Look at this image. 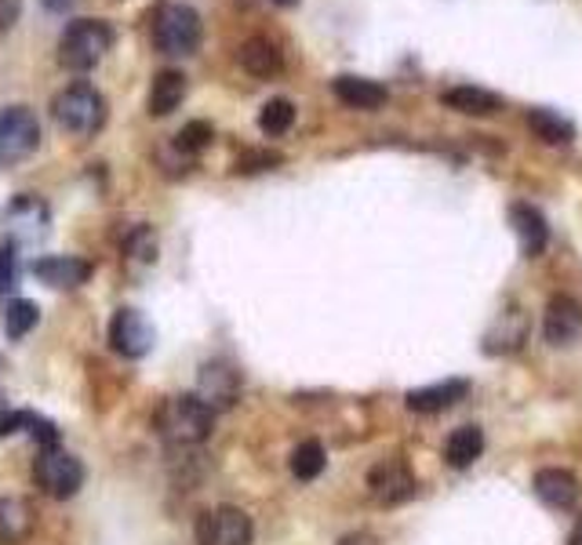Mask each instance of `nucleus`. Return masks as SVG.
Here are the masks:
<instances>
[{
  "label": "nucleus",
  "mask_w": 582,
  "mask_h": 545,
  "mask_svg": "<svg viewBox=\"0 0 582 545\" xmlns=\"http://www.w3.org/2000/svg\"><path fill=\"white\" fill-rule=\"evenodd\" d=\"M113 40H117V34H113L110 23H102V18H77V23L66 26V34L59 40V66L69 73L96 69L113 48Z\"/></svg>",
  "instance_id": "nucleus-1"
},
{
  "label": "nucleus",
  "mask_w": 582,
  "mask_h": 545,
  "mask_svg": "<svg viewBox=\"0 0 582 545\" xmlns=\"http://www.w3.org/2000/svg\"><path fill=\"white\" fill-rule=\"evenodd\" d=\"M212 426H215V411L197 393L172 396V401L164 404L161 415H157L161 436L168 440V444H175V447L204 444V440L212 436Z\"/></svg>",
  "instance_id": "nucleus-2"
},
{
  "label": "nucleus",
  "mask_w": 582,
  "mask_h": 545,
  "mask_svg": "<svg viewBox=\"0 0 582 545\" xmlns=\"http://www.w3.org/2000/svg\"><path fill=\"white\" fill-rule=\"evenodd\" d=\"M51 113H55L59 128L66 135L91 139V135H99L102 124H106V99H102L91 84L77 80L59 91L55 102H51Z\"/></svg>",
  "instance_id": "nucleus-3"
},
{
  "label": "nucleus",
  "mask_w": 582,
  "mask_h": 545,
  "mask_svg": "<svg viewBox=\"0 0 582 545\" xmlns=\"http://www.w3.org/2000/svg\"><path fill=\"white\" fill-rule=\"evenodd\" d=\"M204 26L201 15L193 12L190 4H164L157 15V26H153V45L164 55H193L201 48Z\"/></svg>",
  "instance_id": "nucleus-4"
},
{
  "label": "nucleus",
  "mask_w": 582,
  "mask_h": 545,
  "mask_svg": "<svg viewBox=\"0 0 582 545\" xmlns=\"http://www.w3.org/2000/svg\"><path fill=\"white\" fill-rule=\"evenodd\" d=\"M40 145V121L29 106L0 110V167L29 161Z\"/></svg>",
  "instance_id": "nucleus-5"
},
{
  "label": "nucleus",
  "mask_w": 582,
  "mask_h": 545,
  "mask_svg": "<svg viewBox=\"0 0 582 545\" xmlns=\"http://www.w3.org/2000/svg\"><path fill=\"white\" fill-rule=\"evenodd\" d=\"M34 480L40 491H48L51 498H73L85 484V466L73 455H66L62 447H45L34 462Z\"/></svg>",
  "instance_id": "nucleus-6"
},
{
  "label": "nucleus",
  "mask_w": 582,
  "mask_h": 545,
  "mask_svg": "<svg viewBox=\"0 0 582 545\" xmlns=\"http://www.w3.org/2000/svg\"><path fill=\"white\" fill-rule=\"evenodd\" d=\"M197 542L201 545H252V517L237 506L207 509L197 520Z\"/></svg>",
  "instance_id": "nucleus-7"
},
{
  "label": "nucleus",
  "mask_w": 582,
  "mask_h": 545,
  "mask_svg": "<svg viewBox=\"0 0 582 545\" xmlns=\"http://www.w3.org/2000/svg\"><path fill=\"white\" fill-rule=\"evenodd\" d=\"M153 339L157 334H153V324L142 309H117V317L110 324V342L121 356L139 360V356L153 350Z\"/></svg>",
  "instance_id": "nucleus-8"
},
{
  "label": "nucleus",
  "mask_w": 582,
  "mask_h": 545,
  "mask_svg": "<svg viewBox=\"0 0 582 545\" xmlns=\"http://www.w3.org/2000/svg\"><path fill=\"white\" fill-rule=\"evenodd\" d=\"M368 487L382 506H401L415 495V473L404 458H387L368 473Z\"/></svg>",
  "instance_id": "nucleus-9"
},
{
  "label": "nucleus",
  "mask_w": 582,
  "mask_h": 545,
  "mask_svg": "<svg viewBox=\"0 0 582 545\" xmlns=\"http://www.w3.org/2000/svg\"><path fill=\"white\" fill-rule=\"evenodd\" d=\"M582 331V306L571 295H554L546 302L543 334L549 345H571Z\"/></svg>",
  "instance_id": "nucleus-10"
},
{
  "label": "nucleus",
  "mask_w": 582,
  "mask_h": 545,
  "mask_svg": "<svg viewBox=\"0 0 582 545\" xmlns=\"http://www.w3.org/2000/svg\"><path fill=\"white\" fill-rule=\"evenodd\" d=\"M34 277L48 288L69 291V288L85 284V280L91 277V266L85 258H73V255H48V258L34 262Z\"/></svg>",
  "instance_id": "nucleus-11"
},
{
  "label": "nucleus",
  "mask_w": 582,
  "mask_h": 545,
  "mask_svg": "<svg viewBox=\"0 0 582 545\" xmlns=\"http://www.w3.org/2000/svg\"><path fill=\"white\" fill-rule=\"evenodd\" d=\"M509 223H514V233L521 240L524 258H539L549 244V226L539 207L532 204H514L509 207Z\"/></svg>",
  "instance_id": "nucleus-12"
},
{
  "label": "nucleus",
  "mask_w": 582,
  "mask_h": 545,
  "mask_svg": "<svg viewBox=\"0 0 582 545\" xmlns=\"http://www.w3.org/2000/svg\"><path fill=\"white\" fill-rule=\"evenodd\" d=\"M331 91L339 96V102H346L353 110H382L390 99V91L382 88L379 80L357 77V73H342V77L331 80Z\"/></svg>",
  "instance_id": "nucleus-13"
},
{
  "label": "nucleus",
  "mask_w": 582,
  "mask_h": 545,
  "mask_svg": "<svg viewBox=\"0 0 582 545\" xmlns=\"http://www.w3.org/2000/svg\"><path fill=\"white\" fill-rule=\"evenodd\" d=\"M441 102L455 113H466V117H492L506 106L503 96H495V91L488 88H477V84H459V88H448L441 96Z\"/></svg>",
  "instance_id": "nucleus-14"
},
{
  "label": "nucleus",
  "mask_w": 582,
  "mask_h": 545,
  "mask_svg": "<svg viewBox=\"0 0 582 545\" xmlns=\"http://www.w3.org/2000/svg\"><path fill=\"white\" fill-rule=\"evenodd\" d=\"M466 393H470V382H466V379H448V382L412 390L408 396H404V404H408L412 411H419V415H433V411H444V407L459 404Z\"/></svg>",
  "instance_id": "nucleus-15"
},
{
  "label": "nucleus",
  "mask_w": 582,
  "mask_h": 545,
  "mask_svg": "<svg viewBox=\"0 0 582 545\" xmlns=\"http://www.w3.org/2000/svg\"><path fill=\"white\" fill-rule=\"evenodd\" d=\"M535 495L554 509H571L579 502V480L568 469H539Z\"/></svg>",
  "instance_id": "nucleus-16"
},
{
  "label": "nucleus",
  "mask_w": 582,
  "mask_h": 545,
  "mask_svg": "<svg viewBox=\"0 0 582 545\" xmlns=\"http://www.w3.org/2000/svg\"><path fill=\"white\" fill-rule=\"evenodd\" d=\"M528 339V313L509 306L492 331H488V342H484V353H514L521 350Z\"/></svg>",
  "instance_id": "nucleus-17"
},
{
  "label": "nucleus",
  "mask_w": 582,
  "mask_h": 545,
  "mask_svg": "<svg viewBox=\"0 0 582 545\" xmlns=\"http://www.w3.org/2000/svg\"><path fill=\"white\" fill-rule=\"evenodd\" d=\"M237 62H241V69L252 73V77H274V73H280V66H284V55H280V48L269 37H252L237 51Z\"/></svg>",
  "instance_id": "nucleus-18"
},
{
  "label": "nucleus",
  "mask_w": 582,
  "mask_h": 545,
  "mask_svg": "<svg viewBox=\"0 0 582 545\" xmlns=\"http://www.w3.org/2000/svg\"><path fill=\"white\" fill-rule=\"evenodd\" d=\"M182 99H186V73L161 69L150 88V113L153 117H168V113L182 106Z\"/></svg>",
  "instance_id": "nucleus-19"
},
{
  "label": "nucleus",
  "mask_w": 582,
  "mask_h": 545,
  "mask_svg": "<svg viewBox=\"0 0 582 545\" xmlns=\"http://www.w3.org/2000/svg\"><path fill=\"white\" fill-rule=\"evenodd\" d=\"M528 128L535 131L539 142L546 145H565L575 139V124H571L568 117H560V113L554 110H528Z\"/></svg>",
  "instance_id": "nucleus-20"
},
{
  "label": "nucleus",
  "mask_w": 582,
  "mask_h": 545,
  "mask_svg": "<svg viewBox=\"0 0 582 545\" xmlns=\"http://www.w3.org/2000/svg\"><path fill=\"white\" fill-rule=\"evenodd\" d=\"M481 451H484V433L477 426H463V429H455L448 436V444H444V458H448L452 469H466L481 458Z\"/></svg>",
  "instance_id": "nucleus-21"
},
{
  "label": "nucleus",
  "mask_w": 582,
  "mask_h": 545,
  "mask_svg": "<svg viewBox=\"0 0 582 545\" xmlns=\"http://www.w3.org/2000/svg\"><path fill=\"white\" fill-rule=\"evenodd\" d=\"M34 528V509L26 498H0V542H23Z\"/></svg>",
  "instance_id": "nucleus-22"
},
{
  "label": "nucleus",
  "mask_w": 582,
  "mask_h": 545,
  "mask_svg": "<svg viewBox=\"0 0 582 545\" xmlns=\"http://www.w3.org/2000/svg\"><path fill=\"white\" fill-rule=\"evenodd\" d=\"M201 401L212 407H226V404H233V396H237V379H233V371L230 368H218V364H212V368L204 371V379H201Z\"/></svg>",
  "instance_id": "nucleus-23"
},
{
  "label": "nucleus",
  "mask_w": 582,
  "mask_h": 545,
  "mask_svg": "<svg viewBox=\"0 0 582 545\" xmlns=\"http://www.w3.org/2000/svg\"><path fill=\"white\" fill-rule=\"evenodd\" d=\"M29 433V436H37L40 444L51 447V444H59V433L51 429V422H45L40 415L34 411H8V415H0V436H12V433Z\"/></svg>",
  "instance_id": "nucleus-24"
},
{
  "label": "nucleus",
  "mask_w": 582,
  "mask_h": 545,
  "mask_svg": "<svg viewBox=\"0 0 582 545\" xmlns=\"http://www.w3.org/2000/svg\"><path fill=\"white\" fill-rule=\"evenodd\" d=\"M328 466V455L325 447H320V440H306V444H299L291 451V477L295 480H317L325 473Z\"/></svg>",
  "instance_id": "nucleus-25"
},
{
  "label": "nucleus",
  "mask_w": 582,
  "mask_h": 545,
  "mask_svg": "<svg viewBox=\"0 0 582 545\" xmlns=\"http://www.w3.org/2000/svg\"><path fill=\"white\" fill-rule=\"evenodd\" d=\"M291 124H295V102L291 99H269L263 113H258V128H263V135H269V139L288 135Z\"/></svg>",
  "instance_id": "nucleus-26"
},
{
  "label": "nucleus",
  "mask_w": 582,
  "mask_h": 545,
  "mask_svg": "<svg viewBox=\"0 0 582 545\" xmlns=\"http://www.w3.org/2000/svg\"><path fill=\"white\" fill-rule=\"evenodd\" d=\"M37 320H40L37 302L18 299V302H12V306H8V313H4V334H8L12 342L26 339V334L37 328Z\"/></svg>",
  "instance_id": "nucleus-27"
},
{
  "label": "nucleus",
  "mask_w": 582,
  "mask_h": 545,
  "mask_svg": "<svg viewBox=\"0 0 582 545\" xmlns=\"http://www.w3.org/2000/svg\"><path fill=\"white\" fill-rule=\"evenodd\" d=\"M215 139V128L207 121H190L186 128L175 135V145H179V153H201L207 150Z\"/></svg>",
  "instance_id": "nucleus-28"
},
{
  "label": "nucleus",
  "mask_w": 582,
  "mask_h": 545,
  "mask_svg": "<svg viewBox=\"0 0 582 545\" xmlns=\"http://www.w3.org/2000/svg\"><path fill=\"white\" fill-rule=\"evenodd\" d=\"M18 288V255L15 244H0V299Z\"/></svg>",
  "instance_id": "nucleus-29"
},
{
  "label": "nucleus",
  "mask_w": 582,
  "mask_h": 545,
  "mask_svg": "<svg viewBox=\"0 0 582 545\" xmlns=\"http://www.w3.org/2000/svg\"><path fill=\"white\" fill-rule=\"evenodd\" d=\"M280 164V153H248V156H241V161H237V172H269V167H277Z\"/></svg>",
  "instance_id": "nucleus-30"
},
{
  "label": "nucleus",
  "mask_w": 582,
  "mask_h": 545,
  "mask_svg": "<svg viewBox=\"0 0 582 545\" xmlns=\"http://www.w3.org/2000/svg\"><path fill=\"white\" fill-rule=\"evenodd\" d=\"M18 12H23V4L18 0H0V29H8L18 18Z\"/></svg>",
  "instance_id": "nucleus-31"
},
{
  "label": "nucleus",
  "mask_w": 582,
  "mask_h": 545,
  "mask_svg": "<svg viewBox=\"0 0 582 545\" xmlns=\"http://www.w3.org/2000/svg\"><path fill=\"white\" fill-rule=\"evenodd\" d=\"M339 545H379V538H376V534H368V531H353Z\"/></svg>",
  "instance_id": "nucleus-32"
},
{
  "label": "nucleus",
  "mask_w": 582,
  "mask_h": 545,
  "mask_svg": "<svg viewBox=\"0 0 582 545\" xmlns=\"http://www.w3.org/2000/svg\"><path fill=\"white\" fill-rule=\"evenodd\" d=\"M40 4H45V12H51V15H66L77 0H40Z\"/></svg>",
  "instance_id": "nucleus-33"
},
{
  "label": "nucleus",
  "mask_w": 582,
  "mask_h": 545,
  "mask_svg": "<svg viewBox=\"0 0 582 545\" xmlns=\"http://www.w3.org/2000/svg\"><path fill=\"white\" fill-rule=\"evenodd\" d=\"M571 545H582V520L575 523V531H571Z\"/></svg>",
  "instance_id": "nucleus-34"
},
{
  "label": "nucleus",
  "mask_w": 582,
  "mask_h": 545,
  "mask_svg": "<svg viewBox=\"0 0 582 545\" xmlns=\"http://www.w3.org/2000/svg\"><path fill=\"white\" fill-rule=\"evenodd\" d=\"M274 4H280V8H288V4H299V0H274Z\"/></svg>",
  "instance_id": "nucleus-35"
}]
</instances>
